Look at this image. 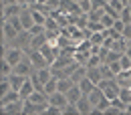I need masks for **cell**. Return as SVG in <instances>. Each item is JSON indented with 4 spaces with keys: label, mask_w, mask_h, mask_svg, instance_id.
<instances>
[{
    "label": "cell",
    "mask_w": 131,
    "mask_h": 115,
    "mask_svg": "<svg viewBox=\"0 0 131 115\" xmlns=\"http://www.w3.org/2000/svg\"><path fill=\"white\" fill-rule=\"evenodd\" d=\"M129 4H131V0H127V6H129Z\"/></svg>",
    "instance_id": "cell-45"
},
{
    "label": "cell",
    "mask_w": 131,
    "mask_h": 115,
    "mask_svg": "<svg viewBox=\"0 0 131 115\" xmlns=\"http://www.w3.org/2000/svg\"><path fill=\"white\" fill-rule=\"evenodd\" d=\"M83 95H85V93H83V89L79 87V85H77V83H75V85L69 89V93H67V97H69V103H77V101H79Z\"/></svg>",
    "instance_id": "cell-14"
},
{
    "label": "cell",
    "mask_w": 131,
    "mask_h": 115,
    "mask_svg": "<svg viewBox=\"0 0 131 115\" xmlns=\"http://www.w3.org/2000/svg\"><path fill=\"white\" fill-rule=\"evenodd\" d=\"M18 30L8 22V20H4L2 18V49H6V47H10L12 43H14V38L18 36Z\"/></svg>",
    "instance_id": "cell-2"
},
{
    "label": "cell",
    "mask_w": 131,
    "mask_h": 115,
    "mask_svg": "<svg viewBox=\"0 0 131 115\" xmlns=\"http://www.w3.org/2000/svg\"><path fill=\"white\" fill-rule=\"evenodd\" d=\"M125 113L131 115V103H127V109H125Z\"/></svg>",
    "instance_id": "cell-44"
},
{
    "label": "cell",
    "mask_w": 131,
    "mask_h": 115,
    "mask_svg": "<svg viewBox=\"0 0 131 115\" xmlns=\"http://www.w3.org/2000/svg\"><path fill=\"white\" fill-rule=\"evenodd\" d=\"M109 69L113 71V73H115V77H117V75H119V73L123 71V67H121V61H113V63H109Z\"/></svg>",
    "instance_id": "cell-35"
},
{
    "label": "cell",
    "mask_w": 131,
    "mask_h": 115,
    "mask_svg": "<svg viewBox=\"0 0 131 115\" xmlns=\"http://www.w3.org/2000/svg\"><path fill=\"white\" fill-rule=\"evenodd\" d=\"M57 87H59V79L52 77V79H49V81L45 83V93H47V95H52V93L57 91Z\"/></svg>",
    "instance_id": "cell-23"
},
{
    "label": "cell",
    "mask_w": 131,
    "mask_h": 115,
    "mask_svg": "<svg viewBox=\"0 0 131 115\" xmlns=\"http://www.w3.org/2000/svg\"><path fill=\"white\" fill-rule=\"evenodd\" d=\"M77 107H79V113L81 115H91L95 111V105L91 103V99L87 97V95H83V97L77 101Z\"/></svg>",
    "instance_id": "cell-11"
},
{
    "label": "cell",
    "mask_w": 131,
    "mask_h": 115,
    "mask_svg": "<svg viewBox=\"0 0 131 115\" xmlns=\"http://www.w3.org/2000/svg\"><path fill=\"white\" fill-rule=\"evenodd\" d=\"M24 55H26V50H22L20 47H14V45H10V47L2 49V59H4V61H8L12 67L18 65V63L24 59Z\"/></svg>",
    "instance_id": "cell-1"
},
{
    "label": "cell",
    "mask_w": 131,
    "mask_h": 115,
    "mask_svg": "<svg viewBox=\"0 0 131 115\" xmlns=\"http://www.w3.org/2000/svg\"><path fill=\"white\" fill-rule=\"evenodd\" d=\"M129 45H131V38H129Z\"/></svg>",
    "instance_id": "cell-47"
},
{
    "label": "cell",
    "mask_w": 131,
    "mask_h": 115,
    "mask_svg": "<svg viewBox=\"0 0 131 115\" xmlns=\"http://www.w3.org/2000/svg\"><path fill=\"white\" fill-rule=\"evenodd\" d=\"M105 14V10H101V8H93L91 12H89V20H101Z\"/></svg>",
    "instance_id": "cell-31"
},
{
    "label": "cell",
    "mask_w": 131,
    "mask_h": 115,
    "mask_svg": "<svg viewBox=\"0 0 131 115\" xmlns=\"http://www.w3.org/2000/svg\"><path fill=\"white\" fill-rule=\"evenodd\" d=\"M49 103H50V105H54V107H61V109H65L67 105H69V97H67V93L54 91L52 95H49Z\"/></svg>",
    "instance_id": "cell-9"
},
{
    "label": "cell",
    "mask_w": 131,
    "mask_h": 115,
    "mask_svg": "<svg viewBox=\"0 0 131 115\" xmlns=\"http://www.w3.org/2000/svg\"><path fill=\"white\" fill-rule=\"evenodd\" d=\"M20 20H22V26H24V30H30L34 24V16H32V8H28V6H24L22 8V12H20Z\"/></svg>",
    "instance_id": "cell-10"
},
{
    "label": "cell",
    "mask_w": 131,
    "mask_h": 115,
    "mask_svg": "<svg viewBox=\"0 0 131 115\" xmlns=\"http://www.w3.org/2000/svg\"><path fill=\"white\" fill-rule=\"evenodd\" d=\"M40 50H42L45 59L49 61V65H52V63L57 61V57H59V53H61V49H57V47H50L49 43H47L45 47H40Z\"/></svg>",
    "instance_id": "cell-12"
},
{
    "label": "cell",
    "mask_w": 131,
    "mask_h": 115,
    "mask_svg": "<svg viewBox=\"0 0 131 115\" xmlns=\"http://www.w3.org/2000/svg\"><path fill=\"white\" fill-rule=\"evenodd\" d=\"M0 109H2V113H6V115H24V99L8 103V105H0Z\"/></svg>",
    "instance_id": "cell-5"
},
{
    "label": "cell",
    "mask_w": 131,
    "mask_h": 115,
    "mask_svg": "<svg viewBox=\"0 0 131 115\" xmlns=\"http://www.w3.org/2000/svg\"><path fill=\"white\" fill-rule=\"evenodd\" d=\"M77 85H79V87L83 89V93H85V95H89V93H91V91H93V89L97 87V85H95V83L91 81L89 77H83V79H81L79 83H77Z\"/></svg>",
    "instance_id": "cell-18"
},
{
    "label": "cell",
    "mask_w": 131,
    "mask_h": 115,
    "mask_svg": "<svg viewBox=\"0 0 131 115\" xmlns=\"http://www.w3.org/2000/svg\"><path fill=\"white\" fill-rule=\"evenodd\" d=\"M89 38H91L93 45H103V40H105V30H103V33H91Z\"/></svg>",
    "instance_id": "cell-28"
},
{
    "label": "cell",
    "mask_w": 131,
    "mask_h": 115,
    "mask_svg": "<svg viewBox=\"0 0 131 115\" xmlns=\"http://www.w3.org/2000/svg\"><path fill=\"white\" fill-rule=\"evenodd\" d=\"M101 49H103V45H93V47H91V55H99Z\"/></svg>",
    "instance_id": "cell-42"
},
{
    "label": "cell",
    "mask_w": 131,
    "mask_h": 115,
    "mask_svg": "<svg viewBox=\"0 0 131 115\" xmlns=\"http://www.w3.org/2000/svg\"><path fill=\"white\" fill-rule=\"evenodd\" d=\"M89 57H91V50H83V49H77V50H75V61H77L79 65H87Z\"/></svg>",
    "instance_id": "cell-20"
},
{
    "label": "cell",
    "mask_w": 131,
    "mask_h": 115,
    "mask_svg": "<svg viewBox=\"0 0 131 115\" xmlns=\"http://www.w3.org/2000/svg\"><path fill=\"white\" fill-rule=\"evenodd\" d=\"M20 91L16 89H10V91H6V93H2L0 95V105H8V103H14V101H20Z\"/></svg>",
    "instance_id": "cell-13"
},
{
    "label": "cell",
    "mask_w": 131,
    "mask_h": 115,
    "mask_svg": "<svg viewBox=\"0 0 131 115\" xmlns=\"http://www.w3.org/2000/svg\"><path fill=\"white\" fill-rule=\"evenodd\" d=\"M119 99L125 101V103H131V89H129V87H121V91H119Z\"/></svg>",
    "instance_id": "cell-30"
},
{
    "label": "cell",
    "mask_w": 131,
    "mask_h": 115,
    "mask_svg": "<svg viewBox=\"0 0 131 115\" xmlns=\"http://www.w3.org/2000/svg\"><path fill=\"white\" fill-rule=\"evenodd\" d=\"M2 4H20V0H2Z\"/></svg>",
    "instance_id": "cell-43"
},
{
    "label": "cell",
    "mask_w": 131,
    "mask_h": 115,
    "mask_svg": "<svg viewBox=\"0 0 131 115\" xmlns=\"http://www.w3.org/2000/svg\"><path fill=\"white\" fill-rule=\"evenodd\" d=\"M49 109V103H30L24 99V115H36V113H47Z\"/></svg>",
    "instance_id": "cell-7"
},
{
    "label": "cell",
    "mask_w": 131,
    "mask_h": 115,
    "mask_svg": "<svg viewBox=\"0 0 131 115\" xmlns=\"http://www.w3.org/2000/svg\"><path fill=\"white\" fill-rule=\"evenodd\" d=\"M97 87H101L103 93H105V97H109V99L119 97V91H121V85L117 83V79H101V83Z\"/></svg>",
    "instance_id": "cell-3"
},
{
    "label": "cell",
    "mask_w": 131,
    "mask_h": 115,
    "mask_svg": "<svg viewBox=\"0 0 131 115\" xmlns=\"http://www.w3.org/2000/svg\"><path fill=\"white\" fill-rule=\"evenodd\" d=\"M47 45V30L40 34H32V45H30V49H40V47H45Z\"/></svg>",
    "instance_id": "cell-17"
},
{
    "label": "cell",
    "mask_w": 131,
    "mask_h": 115,
    "mask_svg": "<svg viewBox=\"0 0 131 115\" xmlns=\"http://www.w3.org/2000/svg\"><path fill=\"white\" fill-rule=\"evenodd\" d=\"M10 89H12L10 79H8V77H2V81H0V95H2V93H6V91H10Z\"/></svg>",
    "instance_id": "cell-32"
},
{
    "label": "cell",
    "mask_w": 131,
    "mask_h": 115,
    "mask_svg": "<svg viewBox=\"0 0 131 115\" xmlns=\"http://www.w3.org/2000/svg\"><path fill=\"white\" fill-rule=\"evenodd\" d=\"M121 34H123L127 40L131 38V22H127V24H125V28H123V33H121Z\"/></svg>",
    "instance_id": "cell-40"
},
{
    "label": "cell",
    "mask_w": 131,
    "mask_h": 115,
    "mask_svg": "<svg viewBox=\"0 0 131 115\" xmlns=\"http://www.w3.org/2000/svg\"><path fill=\"white\" fill-rule=\"evenodd\" d=\"M79 6H81L83 12H87V14L93 10V6H91V0H81V2H79Z\"/></svg>",
    "instance_id": "cell-37"
},
{
    "label": "cell",
    "mask_w": 131,
    "mask_h": 115,
    "mask_svg": "<svg viewBox=\"0 0 131 115\" xmlns=\"http://www.w3.org/2000/svg\"><path fill=\"white\" fill-rule=\"evenodd\" d=\"M129 12H131V4H129Z\"/></svg>",
    "instance_id": "cell-46"
},
{
    "label": "cell",
    "mask_w": 131,
    "mask_h": 115,
    "mask_svg": "<svg viewBox=\"0 0 131 115\" xmlns=\"http://www.w3.org/2000/svg\"><path fill=\"white\" fill-rule=\"evenodd\" d=\"M101 65H103V59H101L99 55H91L85 67H87V69H93V67H101Z\"/></svg>",
    "instance_id": "cell-26"
},
{
    "label": "cell",
    "mask_w": 131,
    "mask_h": 115,
    "mask_svg": "<svg viewBox=\"0 0 131 115\" xmlns=\"http://www.w3.org/2000/svg\"><path fill=\"white\" fill-rule=\"evenodd\" d=\"M119 59H121V53H117V50L109 49V50H107V55L103 57V63H107V65H109V63H113V61H119Z\"/></svg>",
    "instance_id": "cell-24"
},
{
    "label": "cell",
    "mask_w": 131,
    "mask_h": 115,
    "mask_svg": "<svg viewBox=\"0 0 131 115\" xmlns=\"http://www.w3.org/2000/svg\"><path fill=\"white\" fill-rule=\"evenodd\" d=\"M47 115H63V109H61V107H54V105H50V103H49Z\"/></svg>",
    "instance_id": "cell-38"
},
{
    "label": "cell",
    "mask_w": 131,
    "mask_h": 115,
    "mask_svg": "<svg viewBox=\"0 0 131 115\" xmlns=\"http://www.w3.org/2000/svg\"><path fill=\"white\" fill-rule=\"evenodd\" d=\"M32 91H34V81H32V77H26L24 85L20 87V97H22V99H28Z\"/></svg>",
    "instance_id": "cell-15"
},
{
    "label": "cell",
    "mask_w": 131,
    "mask_h": 115,
    "mask_svg": "<svg viewBox=\"0 0 131 115\" xmlns=\"http://www.w3.org/2000/svg\"><path fill=\"white\" fill-rule=\"evenodd\" d=\"M121 20H123V22H125V24H127V22H131V12H129V6H125V8H123V10H121Z\"/></svg>",
    "instance_id": "cell-36"
},
{
    "label": "cell",
    "mask_w": 131,
    "mask_h": 115,
    "mask_svg": "<svg viewBox=\"0 0 131 115\" xmlns=\"http://www.w3.org/2000/svg\"><path fill=\"white\" fill-rule=\"evenodd\" d=\"M34 71H36V69L32 67L30 59H28L26 55H24V59H22L18 65H14V69H12V73H18V75H22V77H30Z\"/></svg>",
    "instance_id": "cell-4"
},
{
    "label": "cell",
    "mask_w": 131,
    "mask_h": 115,
    "mask_svg": "<svg viewBox=\"0 0 131 115\" xmlns=\"http://www.w3.org/2000/svg\"><path fill=\"white\" fill-rule=\"evenodd\" d=\"M119 61H121V67H123V71H129V69H131V57H129V55H125V53H123Z\"/></svg>",
    "instance_id": "cell-33"
},
{
    "label": "cell",
    "mask_w": 131,
    "mask_h": 115,
    "mask_svg": "<svg viewBox=\"0 0 131 115\" xmlns=\"http://www.w3.org/2000/svg\"><path fill=\"white\" fill-rule=\"evenodd\" d=\"M115 79H117V83H119L121 87H131V73L129 71H121Z\"/></svg>",
    "instance_id": "cell-21"
},
{
    "label": "cell",
    "mask_w": 131,
    "mask_h": 115,
    "mask_svg": "<svg viewBox=\"0 0 131 115\" xmlns=\"http://www.w3.org/2000/svg\"><path fill=\"white\" fill-rule=\"evenodd\" d=\"M8 79H10L12 89H16V91H20V87H22V85H24V81H26V77H22V75H18V73H12Z\"/></svg>",
    "instance_id": "cell-19"
},
{
    "label": "cell",
    "mask_w": 131,
    "mask_h": 115,
    "mask_svg": "<svg viewBox=\"0 0 131 115\" xmlns=\"http://www.w3.org/2000/svg\"><path fill=\"white\" fill-rule=\"evenodd\" d=\"M129 73H131V69H129Z\"/></svg>",
    "instance_id": "cell-48"
},
{
    "label": "cell",
    "mask_w": 131,
    "mask_h": 115,
    "mask_svg": "<svg viewBox=\"0 0 131 115\" xmlns=\"http://www.w3.org/2000/svg\"><path fill=\"white\" fill-rule=\"evenodd\" d=\"M87 77H89L91 81L95 83V85H99V83H101V79H103L101 67H93V69H87Z\"/></svg>",
    "instance_id": "cell-16"
},
{
    "label": "cell",
    "mask_w": 131,
    "mask_h": 115,
    "mask_svg": "<svg viewBox=\"0 0 131 115\" xmlns=\"http://www.w3.org/2000/svg\"><path fill=\"white\" fill-rule=\"evenodd\" d=\"M105 115H123V113H121V111H119L117 107H113V105H111V107H109V109L105 111Z\"/></svg>",
    "instance_id": "cell-41"
},
{
    "label": "cell",
    "mask_w": 131,
    "mask_h": 115,
    "mask_svg": "<svg viewBox=\"0 0 131 115\" xmlns=\"http://www.w3.org/2000/svg\"><path fill=\"white\" fill-rule=\"evenodd\" d=\"M129 89H131V87H129Z\"/></svg>",
    "instance_id": "cell-49"
},
{
    "label": "cell",
    "mask_w": 131,
    "mask_h": 115,
    "mask_svg": "<svg viewBox=\"0 0 131 115\" xmlns=\"http://www.w3.org/2000/svg\"><path fill=\"white\" fill-rule=\"evenodd\" d=\"M63 115H81V113H79V107H77V103H69L65 109H63Z\"/></svg>",
    "instance_id": "cell-29"
},
{
    "label": "cell",
    "mask_w": 131,
    "mask_h": 115,
    "mask_svg": "<svg viewBox=\"0 0 131 115\" xmlns=\"http://www.w3.org/2000/svg\"><path fill=\"white\" fill-rule=\"evenodd\" d=\"M12 45H14V47H20L22 50H28L30 45H32V33H30V30H22V33L14 38Z\"/></svg>",
    "instance_id": "cell-6"
},
{
    "label": "cell",
    "mask_w": 131,
    "mask_h": 115,
    "mask_svg": "<svg viewBox=\"0 0 131 115\" xmlns=\"http://www.w3.org/2000/svg\"><path fill=\"white\" fill-rule=\"evenodd\" d=\"M109 107H111V99H109V97H103L97 105H95V111H93V113H105Z\"/></svg>",
    "instance_id": "cell-22"
},
{
    "label": "cell",
    "mask_w": 131,
    "mask_h": 115,
    "mask_svg": "<svg viewBox=\"0 0 131 115\" xmlns=\"http://www.w3.org/2000/svg\"><path fill=\"white\" fill-rule=\"evenodd\" d=\"M123 28H125V22H123L121 18H117V20H115V24H113V30H117V33L121 34V33H123Z\"/></svg>",
    "instance_id": "cell-39"
},
{
    "label": "cell",
    "mask_w": 131,
    "mask_h": 115,
    "mask_svg": "<svg viewBox=\"0 0 131 115\" xmlns=\"http://www.w3.org/2000/svg\"><path fill=\"white\" fill-rule=\"evenodd\" d=\"M12 69H14V67L10 65L8 61L2 59V65H0V77H10V75H12Z\"/></svg>",
    "instance_id": "cell-25"
},
{
    "label": "cell",
    "mask_w": 131,
    "mask_h": 115,
    "mask_svg": "<svg viewBox=\"0 0 131 115\" xmlns=\"http://www.w3.org/2000/svg\"><path fill=\"white\" fill-rule=\"evenodd\" d=\"M109 6H111L113 10H117L119 14H121V10L125 8V4H123V0H109Z\"/></svg>",
    "instance_id": "cell-34"
},
{
    "label": "cell",
    "mask_w": 131,
    "mask_h": 115,
    "mask_svg": "<svg viewBox=\"0 0 131 115\" xmlns=\"http://www.w3.org/2000/svg\"><path fill=\"white\" fill-rule=\"evenodd\" d=\"M115 20H117V18L111 16V14H107V12H105V14H103V18H101V22H103V26H105V28H113Z\"/></svg>",
    "instance_id": "cell-27"
},
{
    "label": "cell",
    "mask_w": 131,
    "mask_h": 115,
    "mask_svg": "<svg viewBox=\"0 0 131 115\" xmlns=\"http://www.w3.org/2000/svg\"><path fill=\"white\" fill-rule=\"evenodd\" d=\"M0 6H2V18L4 20H8V18H12V16H18L22 12V8H24L20 4H0Z\"/></svg>",
    "instance_id": "cell-8"
}]
</instances>
